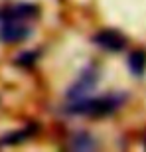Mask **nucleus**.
Instances as JSON below:
<instances>
[{
	"instance_id": "obj_2",
	"label": "nucleus",
	"mask_w": 146,
	"mask_h": 152,
	"mask_svg": "<svg viewBox=\"0 0 146 152\" xmlns=\"http://www.w3.org/2000/svg\"><path fill=\"white\" fill-rule=\"evenodd\" d=\"M30 32L32 28L24 22V18L8 16V20L0 26V39L6 44H16V42H24L30 36Z\"/></svg>"
},
{
	"instance_id": "obj_5",
	"label": "nucleus",
	"mask_w": 146,
	"mask_h": 152,
	"mask_svg": "<svg viewBox=\"0 0 146 152\" xmlns=\"http://www.w3.org/2000/svg\"><path fill=\"white\" fill-rule=\"evenodd\" d=\"M128 67L132 69L134 75H142V71L146 67V56L142 51H134L132 56H128Z\"/></svg>"
},
{
	"instance_id": "obj_1",
	"label": "nucleus",
	"mask_w": 146,
	"mask_h": 152,
	"mask_svg": "<svg viewBox=\"0 0 146 152\" xmlns=\"http://www.w3.org/2000/svg\"><path fill=\"white\" fill-rule=\"evenodd\" d=\"M120 97H101V99H77L69 103V111L77 115H89V117H105L120 107Z\"/></svg>"
},
{
	"instance_id": "obj_3",
	"label": "nucleus",
	"mask_w": 146,
	"mask_h": 152,
	"mask_svg": "<svg viewBox=\"0 0 146 152\" xmlns=\"http://www.w3.org/2000/svg\"><path fill=\"white\" fill-rule=\"evenodd\" d=\"M97 79H99V73H95V69H85V73L77 79V83H73V87L69 89L67 97L71 99V101L89 97V93L95 89Z\"/></svg>"
},
{
	"instance_id": "obj_4",
	"label": "nucleus",
	"mask_w": 146,
	"mask_h": 152,
	"mask_svg": "<svg viewBox=\"0 0 146 152\" xmlns=\"http://www.w3.org/2000/svg\"><path fill=\"white\" fill-rule=\"evenodd\" d=\"M95 44L101 45L107 51H120L126 45V39L123 34H118L117 30H103L95 36Z\"/></svg>"
},
{
	"instance_id": "obj_6",
	"label": "nucleus",
	"mask_w": 146,
	"mask_h": 152,
	"mask_svg": "<svg viewBox=\"0 0 146 152\" xmlns=\"http://www.w3.org/2000/svg\"><path fill=\"white\" fill-rule=\"evenodd\" d=\"M93 146H95V142L91 140V138H87V134H77L71 142L73 150H91Z\"/></svg>"
}]
</instances>
